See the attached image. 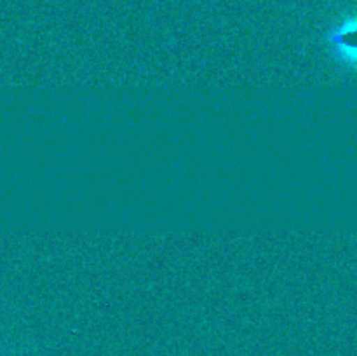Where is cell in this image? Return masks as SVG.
Instances as JSON below:
<instances>
[{
    "label": "cell",
    "mask_w": 357,
    "mask_h": 356,
    "mask_svg": "<svg viewBox=\"0 0 357 356\" xmlns=\"http://www.w3.org/2000/svg\"><path fill=\"white\" fill-rule=\"evenodd\" d=\"M326 44L340 65L357 72V13L328 30Z\"/></svg>",
    "instance_id": "obj_1"
}]
</instances>
